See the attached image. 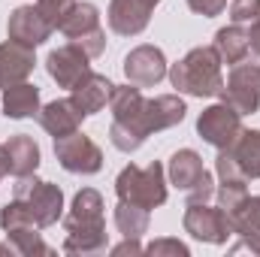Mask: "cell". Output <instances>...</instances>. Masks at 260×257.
I'll use <instances>...</instances> for the list:
<instances>
[{
	"label": "cell",
	"instance_id": "ac0fdd59",
	"mask_svg": "<svg viewBox=\"0 0 260 257\" xmlns=\"http://www.w3.org/2000/svg\"><path fill=\"white\" fill-rule=\"evenodd\" d=\"M82 109L64 97V100H52V103H46V106H40V124L43 130L49 133V136H67V133H73V130H79L82 124Z\"/></svg>",
	"mask_w": 260,
	"mask_h": 257
},
{
	"label": "cell",
	"instance_id": "f1b7e54d",
	"mask_svg": "<svg viewBox=\"0 0 260 257\" xmlns=\"http://www.w3.org/2000/svg\"><path fill=\"white\" fill-rule=\"evenodd\" d=\"M145 254H154V257H160V254L188 257V254H191V248H188L185 242H179V239H154V242L145 248Z\"/></svg>",
	"mask_w": 260,
	"mask_h": 257
},
{
	"label": "cell",
	"instance_id": "9c48e42d",
	"mask_svg": "<svg viewBox=\"0 0 260 257\" xmlns=\"http://www.w3.org/2000/svg\"><path fill=\"white\" fill-rule=\"evenodd\" d=\"M185 233H191L200 242H209V245H224L230 236H233V227H230V218L227 212L218 206H209V203H188L185 209Z\"/></svg>",
	"mask_w": 260,
	"mask_h": 257
},
{
	"label": "cell",
	"instance_id": "d4e9b609",
	"mask_svg": "<svg viewBox=\"0 0 260 257\" xmlns=\"http://www.w3.org/2000/svg\"><path fill=\"white\" fill-rule=\"evenodd\" d=\"M115 227L121 236L127 239H139L142 233H148V209H139V206H130V203H121L115 206Z\"/></svg>",
	"mask_w": 260,
	"mask_h": 257
},
{
	"label": "cell",
	"instance_id": "8fae6325",
	"mask_svg": "<svg viewBox=\"0 0 260 257\" xmlns=\"http://www.w3.org/2000/svg\"><path fill=\"white\" fill-rule=\"evenodd\" d=\"M215 173H218V188H215L218 206L230 215V212L248 197V179H245V173L236 167V160H233L230 151H218V157H215Z\"/></svg>",
	"mask_w": 260,
	"mask_h": 257
},
{
	"label": "cell",
	"instance_id": "f546056e",
	"mask_svg": "<svg viewBox=\"0 0 260 257\" xmlns=\"http://www.w3.org/2000/svg\"><path fill=\"white\" fill-rule=\"evenodd\" d=\"M212 197H215V179H212V173L206 170V173H203V179H200L194 188L188 191V203H209Z\"/></svg>",
	"mask_w": 260,
	"mask_h": 257
},
{
	"label": "cell",
	"instance_id": "277c9868",
	"mask_svg": "<svg viewBox=\"0 0 260 257\" xmlns=\"http://www.w3.org/2000/svg\"><path fill=\"white\" fill-rule=\"evenodd\" d=\"M115 194L121 203L148 209V212L164 206L167 203V170H164V164L151 160L148 167H136V164L124 167L115 179Z\"/></svg>",
	"mask_w": 260,
	"mask_h": 257
},
{
	"label": "cell",
	"instance_id": "5b68a950",
	"mask_svg": "<svg viewBox=\"0 0 260 257\" xmlns=\"http://www.w3.org/2000/svg\"><path fill=\"white\" fill-rule=\"evenodd\" d=\"M15 197H21L30 209V218L40 230L58 224V218L64 215V191L52 182H43V179H34V176H24V179H15Z\"/></svg>",
	"mask_w": 260,
	"mask_h": 257
},
{
	"label": "cell",
	"instance_id": "4dcf8cb0",
	"mask_svg": "<svg viewBox=\"0 0 260 257\" xmlns=\"http://www.w3.org/2000/svg\"><path fill=\"white\" fill-rule=\"evenodd\" d=\"M70 3H76V0H37V6L43 9V15L55 24V30H58V21H61V15L67 12V6Z\"/></svg>",
	"mask_w": 260,
	"mask_h": 257
},
{
	"label": "cell",
	"instance_id": "d6a6232c",
	"mask_svg": "<svg viewBox=\"0 0 260 257\" xmlns=\"http://www.w3.org/2000/svg\"><path fill=\"white\" fill-rule=\"evenodd\" d=\"M142 251H145V248L139 245V239H127V236H124V242H121V245H115V248H112V254H142Z\"/></svg>",
	"mask_w": 260,
	"mask_h": 257
},
{
	"label": "cell",
	"instance_id": "d590c367",
	"mask_svg": "<svg viewBox=\"0 0 260 257\" xmlns=\"http://www.w3.org/2000/svg\"><path fill=\"white\" fill-rule=\"evenodd\" d=\"M12 254H15V248H12L9 242H6V245H0V257H12Z\"/></svg>",
	"mask_w": 260,
	"mask_h": 257
},
{
	"label": "cell",
	"instance_id": "5bb4252c",
	"mask_svg": "<svg viewBox=\"0 0 260 257\" xmlns=\"http://www.w3.org/2000/svg\"><path fill=\"white\" fill-rule=\"evenodd\" d=\"M160 0H109V27L118 37H136L148 27L151 12Z\"/></svg>",
	"mask_w": 260,
	"mask_h": 257
},
{
	"label": "cell",
	"instance_id": "9a60e30c",
	"mask_svg": "<svg viewBox=\"0 0 260 257\" xmlns=\"http://www.w3.org/2000/svg\"><path fill=\"white\" fill-rule=\"evenodd\" d=\"M230 227H233V236H239L242 242H236L230 251H251V254H260V194L257 197H245L230 215Z\"/></svg>",
	"mask_w": 260,
	"mask_h": 257
},
{
	"label": "cell",
	"instance_id": "30bf717a",
	"mask_svg": "<svg viewBox=\"0 0 260 257\" xmlns=\"http://www.w3.org/2000/svg\"><path fill=\"white\" fill-rule=\"evenodd\" d=\"M46 70H49V76L58 82V88H70V91H73V85L82 82V79L91 73V58H88V52H85L82 46L67 43V46H58V49L49 52Z\"/></svg>",
	"mask_w": 260,
	"mask_h": 257
},
{
	"label": "cell",
	"instance_id": "1f68e13d",
	"mask_svg": "<svg viewBox=\"0 0 260 257\" xmlns=\"http://www.w3.org/2000/svg\"><path fill=\"white\" fill-rule=\"evenodd\" d=\"M188 6H191V12H197V15L215 18V15H221L227 9V0H188Z\"/></svg>",
	"mask_w": 260,
	"mask_h": 257
},
{
	"label": "cell",
	"instance_id": "603a6c76",
	"mask_svg": "<svg viewBox=\"0 0 260 257\" xmlns=\"http://www.w3.org/2000/svg\"><path fill=\"white\" fill-rule=\"evenodd\" d=\"M215 52L221 55V64H242L245 58H248V52H251V46H248V30H242V24H230V27H221L218 34H215Z\"/></svg>",
	"mask_w": 260,
	"mask_h": 257
},
{
	"label": "cell",
	"instance_id": "7c38bea8",
	"mask_svg": "<svg viewBox=\"0 0 260 257\" xmlns=\"http://www.w3.org/2000/svg\"><path fill=\"white\" fill-rule=\"evenodd\" d=\"M167 70L170 64L157 46H136L124 58V76L130 85H139V88L157 85L160 79H167Z\"/></svg>",
	"mask_w": 260,
	"mask_h": 257
},
{
	"label": "cell",
	"instance_id": "2e32d148",
	"mask_svg": "<svg viewBox=\"0 0 260 257\" xmlns=\"http://www.w3.org/2000/svg\"><path fill=\"white\" fill-rule=\"evenodd\" d=\"M34 49L15 40L0 43V91L15 85V82H27V76L34 73Z\"/></svg>",
	"mask_w": 260,
	"mask_h": 257
},
{
	"label": "cell",
	"instance_id": "e575fe53",
	"mask_svg": "<svg viewBox=\"0 0 260 257\" xmlns=\"http://www.w3.org/2000/svg\"><path fill=\"white\" fill-rule=\"evenodd\" d=\"M9 176V154H6V145H0V179Z\"/></svg>",
	"mask_w": 260,
	"mask_h": 257
},
{
	"label": "cell",
	"instance_id": "4fadbf2b",
	"mask_svg": "<svg viewBox=\"0 0 260 257\" xmlns=\"http://www.w3.org/2000/svg\"><path fill=\"white\" fill-rule=\"evenodd\" d=\"M52 30H55V24L43 15L40 6H18V9L9 15V21H6L9 40L24 43V46H30V49L43 46V43L52 37Z\"/></svg>",
	"mask_w": 260,
	"mask_h": 257
},
{
	"label": "cell",
	"instance_id": "44dd1931",
	"mask_svg": "<svg viewBox=\"0 0 260 257\" xmlns=\"http://www.w3.org/2000/svg\"><path fill=\"white\" fill-rule=\"evenodd\" d=\"M206 167H203V157L197 154L194 148H179L173 157H170V167H167V176H170V185H176L179 191H191L197 182L203 179Z\"/></svg>",
	"mask_w": 260,
	"mask_h": 257
},
{
	"label": "cell",
	"instance_id": "836d02e7",
	"mask_svg": "<svg viewBox=\"0 0 260 257\" xmlns=\"http://www.w3.org/2000/svg\"><path fill=\"white\" fill-rule=\"evenodd\" d=\"M248 46H251V52L260 55V18L257 21H251V30H248Z\"/></svg>",
	"mask_w": 260,
	"mask_h": 257
},
{
	"label": "cell",
	"instance_id": "e0dca14e",
	"mask_svg": "<svg viewBox=\"0 0 260 257\" xmlns=\"http://www.w3.org/2000/svg\"><path fill=\"white\" fill-rule=\"evenodd\" d=\"M112 82L106 79V76H100V73H88L82 82H76L73 85V91H70V100L82 109V115L88 118V115H97V112H103L106 109V103H109V97H112Z\"/></svg>",
	"mask_w": 260,
	"mask_h": 257
},
{
	"label": "cell",
	"instance_id": "cb8c5ba5",
	"mask_svg": "<svg viewBox=\"0 0 260 257\" xmlns=\"http://www.w3.org/2000/svg\"><path fill=\"white\" fill-rule=\"evenodd\" d=\"M245 179H260V130H242L233 148H227Z\"/></svg>",
	"mask_w": 260,
	"mask_h": 257
},
{
	"label": "cell",
	"instance_id": "3957f363",
	"mask_svg": "<svg viewBox=\"0 0 260 257\" xmlns=\"http://www.w3.org/2000/svg\"><path fill=\"white\" fill-rule=\"evenodd\" d=\"M173 88L188 97H221L224 73H221V55L215 46H197L179 64L167 70Z\"/></svg>",
	"mask_w": 260,
	"mask_h": 257
},
{
	"label": "cell",
	"instance_id": "d6986e66",
	"mask_svg": "<svg viewBox=\"0 0 260 257\" xmlns=\"http://www.w3.org/2000/svg\"><path fill=\"white\" fill-rule=\"evenodd\" d=\"M58 30L64 34L70 43H79L91 34L100 30V9L94 3H70L67 12L58 21Z\"/></svg>",
	"mask_w": 260,
	"mask_h": 257
},
{
	"label": "cell",
	"instance_id": "83f0119b",
	"mask_svg": "<svg viewBox=\"0 0 260 257\" xmlns=\"http://www.w3.org/2000/svg\"><path fill=\"white\" fill-rule=\"evenodd\" d=\"M260 18V0H233L230 3V21L233 24H251Z\"/></svg>",
	"mask_w": 260,
	"mask_h": 257
},
{
	"label": "cell",
	"instance_id": "7402d4cb",
	"mask_svg": "<svg viewBox=\"0 0 260 257\" xmlns=\"http://www.w3.org/2000/svg\"><path fill=\"white\" fill-rule=\"evenodd\" d=\"M3 115L6 118L40 115V88L30 82H15V85L3 88Z\"/></svg>",
	"mask_w": 260,
	"mask_h": 257
},
{
	"label": "cell",
	"instance_id": "52a82bcc",
	"mask_svg": "<svg viewBox=\"0 0 260 257\" xmlns=\"http://www.w3.org/2000/svg\"><path fill=\"white\" fill-rule=\"evenodd\" d=\"M242 130H245L242 127V115H239L233 106H227L224 100L206 106V109L200 112V118H197V133H200V139L209 142V145L218 148V151L233 148V142L239 139Z\"/></svg>",
	"mask_w": 260,
	"mask_h": 257
},
{
	"label": "cell",
	"instance_id": "ba28073f",
	"mask_svg": "<svg viewBox=\"0 0 260 257\" xmlns=\"http://www.w3.org/2000/svg\"><path fill=\"white\" fill-rule=\"evenodd\" d=\"M221 100L239 115H254L260 109V64L242 61L233 67L221 88Z\"/></svg>",
	"mask_w": 260,
	"mask_h": 257
},
{
	"label": "cell",
	"instance_id": "8992f818",
	"mask_svg": "<svg viewBox=\"0 0 260 257\" xmlns=\"http://www.w3.org/2000/svg\"><path fill=\"white\" fill-rule=\"evenodd\" d=\"M55 157L67 173H76V176H94L103 170L100 145L82 130H73V133L55 139Z\"/></svg>",
	"mask_w": 260,
	"mask_h": 257
},
{
	"label": "cell",
	"instance_id": "7a4b0ae2",
	"mask_svg": "<svg viewBox=\"0 0 260 257\" xmlns=\"http://www.w3.org/2000/svg\"><path fill=\"white\" fill-rule=\"evenodd\" d=\"M103 197L94 188H82L73 197V206L64 215V251L67 254H103L109 245Z\"/></svg>",
	"mask_w": 260,
	"mask_h": 257
},
{
	"label": "cell",
	"instance_id": "ffe728a7",
	"mask_svg": "<svg viewBox=\"0 0 260 257\" xmlns=\"http://www.w3.org/2000/svg\"><path fill=\"white\" fill-rule=\"evenodd\" d=\"M6 154H9V176H15V179L34 176L37 167H40V145H37L34 136H27V133L9 136Z\"/></svg>",
	"mask_w": 260,
	"mask_h": 257
},
{
	"label": "cell",
	"instance_id": "484cf974",
	"mask_svg": "<svg viewBox=\"0 0 260 257\" xmlns=\"http://www.w3.org/2000/svg\"><path fill=\"white\" fill-rule=\"evenodd\" d=\"M9 245L15 248V254L30 257V254H52V248L43 242L40 236V227H18V230H9L6 233Z\"/></svg>",
	"mask_w": 260,
	"mask_h": 257
},
{
	"label": "cell",
	"instance_id": "6da1fadb",
	"mask_svg": "<svg viewBox=\"0 0 260 257\" xmlns=\"http://www.w3.org/2000/svg\"><path fill=\"white\" fill-rule=\"evenodd\" d=\"M188 115V106L179 94H164V97H145L142 109L130 118H112V127H109V139L118 151H136L151 133H160V130H170L176 124H182Z\"/></svg>",
	"mask_w": 260,
	"mask_h": 257
},
{
	"label": "cell",
	"instance_id": "4316f807",
	"mask_svg": "<svg viewBox=\"0 0 260 257\" xmlns=\"http://www.w3.org/2000/svg\"><path fill=\"white\" fill-rule=\"evenodd\" d=\"M0 227H3V233L18 230V227H37L34 218H30V209H27V203H24L21 197H12V200L0 209Z\"/></svg>",
	"mask_w": 260,
	"mask_h": 257
}]
</instances>
